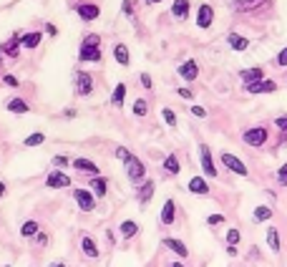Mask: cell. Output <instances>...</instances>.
<instances>
[{"mask_svg": "<svg viewBox=\"0 0 287 267\" xmlns=\"http://www.w3.org/2000/svg\"><path fill=\"white\" fill-rule=\"evenodd\" d=\"M78 61L83 63H101V38L96 33H88L81 43L78 51Z\"/></svg>", "mask_w": 287, "mask_h": 267, "instance_id": "1", "label": "cell"}, {"mask_svg": "<svg viewBox=\"0 0 287 267\" xmlns=\"http://www.w3.org/2000/svg\"><path fill=\"white\" fill-rule=\"evenodd\" d=\"M267 139H270L267 126H252V129H247V131H242V141H245L247 146H252V149L264 146V144H267Z\"/></svg>", "mask_w": 287, "mask_h": 267, "instance_id": "2", "label": "cell"}, {"mask_svg": "<svg viewBox=\"0 0 287 267\" xmlns=\"http://www.w3.org/2000/svg\"><path fill=\"white\" fill-rule=\"evenodd\" d=\"M219 162H222L232 174H237V176H250V169H247V164L242 162L239 157H234V154H229V151H222L219 154Z\"/></svg>", "mask_w": 287, "mask_h": 267, "instance_id": "3", "label": "cell"}, {"mask_svg": "<svg viewBox=\"0 0 287 267\" xmlns=\"http://www.w3.org/2000/svg\"><path fill=\"white\" fill-rule=\"evenodd\" d=\"M126 167V176H128V182L131 184H141L144 182V176H146V167H144V162L141 159H136V157H131L128 159V164H124Z\"/></svg>", "mask_w": 287, "mask_h": 267, "instance_id": "4", "label": "cell"}, {"mask_svg": "<svg viewBox=\"0 0 287 267\" xmlns=\"http://www.w3.org/2000/svg\"><path fill=\"white\" fill-rule=\"evenodd\" d=\"M73 199H76V204L81 212H94L96 209V197L94 192H88V189H73Z\"/></svg>", "mask_w": 287, "mask_h": 267, "instance_id": "5", "label": "cell"}, {"mask_svg": "<svg viewBox=\"0 0 287 267\" xmlns=\"http://www.w3.org/2000/svg\"><path fill=\"white\" fill-rule=\"evenodd\" d=\"M73 86H76V94H78V96H88V94L94 91V78L88 76L86 71H76Z\"/></svg>", "mask_w": 287, "mask_h": 267, "instance_id": "6", "label": "cell"}, {"mask_svg": "<svg viewBox=\"0 0 287 267\" xmlns=\"http://www.w3.org/2000/svg\"><path fill=\"white\" fill-rule=\"evenodd\" d=\"M199 159H202V169H204V174L214 179L219 171H217V164H214V159H212V149H209L207 144L199 146Z\"/></svg>", "mask_w": 287, "mask_h": 267, "instance_id": "7", "label": "cell"}, {"mask_svg": "<svg viewBox=\"0 0 287 267\" xmlns=\"http://www.w3.org/2000/svg\"><path fill=\"white\" fill-rule=\"evenodd\" d=\"M242 88H245L247 94H272V91H277V83L272 78H262L257 83H245Z\"/></svg>", "mask_w": 287, "mask_h": 267, "instance_id": "8", "label": "cell"}, {"mask_svg": "<svg viewBox=\"0 0 287 267\" xmlns=\"http://www.w3.org/2000/svg\"><path fill=\"white\" fill-rule=\"evenodd\" d=\"M161 244H164L166 250H171L174 255H179L182 260H187V257H189V247H187V244H184L182 239H176V237H164V239H161Z\"/></svg>", "mask_w": 287, "mask_h": 267, "instance_id": "9", "label": "cell"}, {"mask_svg": "<svg viewBox=\"0 0 287 267\" xmlns=\"http://www.w3.org/2000/svg\"><path fill=\"white\" fill-rule=\"evenodd\" d=\"M46 187H51V189H65V187H71V176L63 174L61 169H56L53 174H48Z\"/></svg>", "mask_w": 287, "mask_h": 267, "instance_id": "10", "label": "cell"}, {"mask_svg": "<svg viewBox=\"0 0 287 267\" xmlns=\"http://www.w3.org/2000/svg\"><path fill=\"white\" fill-rule=\"evenodd\" d=\"M76 13H78V18L86 20V23H91V20H96L101 15V8L94 5V3H78L76 5Z\"/></svg>", "mask_w": 287, "mask_h": 267, "instance_id": "11", "label": "cell"}, {"mask_svg": "<svg viewBox=\"0 0 287 267\" xmlns=\"http://www.w3.org/2000/svg\"><path fill=\"white\" fill-rule=\"evenodd\" d=\"M179 76L187 81V83H191V81H196V76H199V66H196V61H184V63H179Z\"/></svg>", "mask_w": 287, "mask_h": 267, "instance_id": "12", "label": "cell"}, {"mask_svg": "<svg viewBox=\"0 0 287 267\" xmlns=\"http://www.w3.org/2000/svg\"><path fill=\"white\" fill-rule=\"evenodd\" d=\"M81 250L88 260H98L101 257V250H98V244L94 242V237H88V234H81Z\"/></svg>", "mask_w": 287, "mask_h": 267, "instance_id": "13", "label": "cell"}, {"mask_svg": "<svg viewBox=\"0 0 287 267\" xmlns=\"http://www.w3.org/2000/svg\"><path fill=\"white\" fill-rule=\"evenodd\" d=\"M174 219H176V202L174 199H166L161 207V214H159V222L164 227H169V225H174Z\"/></svg>", "mask_w": 287, "mask_h": 267, "instance_id": "14", "label": "cell"}, {"mask_svg": "<svg viewBox=\"0 0 287 267\" xmlns=\"http://www.w3.org/2000/svg\"><path fill=\"white\" fill-rule=\"evenodd\" d=\"M214 23V8L212 5H199V13H196V26L199 28H209Z\"/></svg>", "mask_w": 287, "mask_h": 267, "instance_id": "15", "label": "cell"}, {"mask_svg": "<svg viewBox=\"0 0 287 267\" xmlns=\"http://www.w3.org/2000/svg\"><path fill=\"white\" fill-rule=\"evenodd\" d=\"M154 189H157V184H154L151 179H144V182L139 184L136 197H139V204H141V207H144V204H149V199L154 197Z\"/></svg>", "mask_w": 287, "mask_h": 267, "instance_id": "16", "label": "cell"}, {"mask_svg": "<svg viewBox=\"0 0 287 267\" xmlns=\"http://www.w3.org/2000/svg\"><path fill=\"white\" fill-rule=\"evenodd\" d=\"M227 43H229V48H232V51H239V53L250 48V38L239 35V33H229V35H227Z\"/></svg>", "mask_w": 287, "mask_h": 267, "instance_id": "17", "label": "cell"}, {"mask_svg": "<svg viewBox=\"0 0 287 267\" xmlns=\"http://www.w3.org/2000/svg\"><path fill=\"white\" fill-rule=\"evenodd\" d=\"M189 192L191 194H199V197L209 194V184H207L204 176H191V179H189Z\"/></svg>", "mask_w": 287, "mask_h": 267, "instance_id": "18", "label": "cell"}, {"mask_svg": "<svg viewBox=\"0 0 287 267\" xmlns=\"http://www.w3.org/2000/svg\"><path fill=\"white\" fill-rule=\"evenodd\" d=\"M78 171H86V174H94V176H98V164H94L91 159H83V157H78V159H73L71 162Z\"/></svg>", "mask_w": 287, "mask_h": 267, "instance_id": "19", "label": "cell"}, {"mask_svg": "<svg viewBox=\"0 0 287 267\" xmlns=\"http://www.w3.org/2000/svg\"><path fill=\"white\" fill-rule=\"evenodd\" d=\"M272 207H267V204H257L255 207V212H252V219L257 222V225H262V222H270L272 219Z\"/></svg>", "mask_w": 287, "mask_h": 267, "instance_id": "20", "label": "cell"}, {"mask_svg": "<svg viewBox=\"0 0 287 267\" xmlns=\"http://www.w3.org/2000/svg\"><path fill=\"white\" fill-rule=\"evenodd\" d=\"M0 53H8L10 58H18L20 56V38L13 35L8 43H3V46H0Z\"/></svg>", "mask_w": 287, "mask_h": 267, "instance_id": "21", "label": "cell"}, {"mask_svg": "<svg viewBox=\"0 0 287 267\" xmlns=\"http://www.w3.org/2000/svg\"><path fill=\"white\" fill-rule=\"evenodd\" d=\"M171 15H174L176 20L189 18V0H174V5H171Z\"/></svg>", "mask_w": 287, "mask_h": 267, "instance_id": "22", "label": "cell"}, {"mask_svg": "<svg viewBox=\"0 0 287 267\" xmlns=\"http://www.w3.org/2000/svg\"><path fill=\"white\" fill-rule=\"evenodd\" d=\"M114 58H116L119 66H124V68H126V66H131V56H128V48L124 46V43H116V46H114Z\"/></svg>", "mask_w": 287, "mask_h": 267, "instance_id": "23", "label": "cell"}, {"mask_svg": "<svg viewBox=\"0 0 287 267\" xmlns=\"http://www.w3.org/2000/svg\"><path fill=\"white\" fill-rule=\"evenodd\" d=\"M119 230H121V237L124 239H131V237L139 234V225H136L134 219H124L121 225H119Z\"/></svg>", "mask_w": 287, "mask_h": 267, "instance_id": "24", "label": "cell"}, {"mask_svg": "<svg viewBox=\"0 0 287 267\" xmlns=\"http://www.w3.org/2000/svg\"><path fill=\"white\" fill-rule=\"evenodd\" d=\"M40 40H43L40 31H33V33L20 35V46H23V48H38V46H40Z\"/></svg>", "mask_w": 287, "mask_h": 267, "instance_id": "25", "label": "cell"}, {"mask_svg": "<svg viewBox=\"0 0 287 267\" xmlns=\"http://www.w3.org/2000/svg\"><path fill=\"white\" fill-rule=\"evenodd\" d=\"M267 244H270V250L275 252V255H280V250H282V242H280V232H277V227H267Z\"/></svg>", "mask_w": 287, "mask_h": 267, "instance_id": "26", "label": "cell"}, {"mask_svg": "<svg viewBox=\"0 0 287 267\" xmlns=\"http://www.w3.org/2000/svg\"><path fill=\"white\" fill-rule=\"evenodd\" d=\"M239 78L245 83H257L264 78V71L262 68H245V71H239Z\"/></svg>", "mask_w": 287, "mask_h": 267, "instance_id": "27", "label": "cell"}, {"mask_svg": "<svg viewBox=\"0 0 287 267\" xmlns=\"http://www.w3.org/2000/svg\"><path fill=\"white\" fill-rule=\"evenodd\" d=\"M164 171L171 174V176H176L182 171V164H179V157H176V154H169V157L164 159Z\"/></svg>", "mask_w": 287, "mask_h": 267, "instance_id": "28", "label": "cell"}, {"mask_svg": "<svg viewBox=\"0 0 287 267\" xmlns=\"http://www.w3.org/2000/svg\"><path fill=\"white\" fill-rule=\"evenodd\" d=\"M267 5V0H234V10H257Z\"/></svg>", "mask_w": 287, "mask_h": 267, "instance_id": "29", "label": "cell"}, {"mask_svg": "<svg viewBox=\"0 0 287 267\" xmlns=\"http://www.w3.org/2000/svg\"><path fill=\"white\" fill-rule=\"evenodd\" d=\"M5 108L13 111V114H28V111H31V106H28L23 99H10V101L5 103Z\"/></svg>", "mask_w": 287, "mask_h": 267, "instance_id": "30", "label": "cell"}, {"mask_svg": "<svg viewBox=\"0 0 287 267\" xmlns=\"http://www.w3.org/2000/svg\"><path fill=\"white\" fill-rule=\"evenodd\" d=\"M124 99H126V83H116L114 94H111V103H114L116 108H121V106H124Z\"/></svg>", "mask_w": 287, "mask_h": 267, "instance_id": "31", "label": "cell"}, {"mask_svg": "<svg viewBox=\"0 0 287 267\" xmlns=\"http://www.w3.org/2000/svg\"><path fill=\"white\" fill-rule=\"evenodd\" d=\"M106 189H108V182L103 179V176H96V179L91 182V192H94V197H106Z\"/></svg>", "mask_w": 287, "mask_h": 267, "instance_id": "32", "label": "cell"}, {"mask_svg": "<svg viewBox=\"0 0 287 267\" xmlns=\"http://www.w3.org/2000/svg\"><path fill=\"white\" fill-rule=\"evenodd\" d=\"M38 232H40V227H38V222H35V219L23 222V227H20V237H35Z\"/></svg>", "mask_w": 287, "mask_h": 267, "instance_id": "33", "label": "cell"}, {"mask_svg": "<svg viewBox=\"0 0 287 267\" xmlns=\"http://www.w3.org/2000/svg\"><path fill=\"white\" fill-rule=\"evenodd\" d=\"M275 126H277V131H280V144L287 146V116H285V114L277 116V119H275Z\"/></svg>", "mask_w": 287, "mask_h": 267, "instance_id": "34", "label": "cell"}, {"mask_svg": "<svg viewBox=\"0 0 287 267\" xmlns=\"http://www.w3.org/2000/svg\"><path fill=\"white\" fill-rule=\"evenodd\" d=\"M131 111H134V116L144 119V116L149 114V103H146V99H136V101H134V106H131Z\"/></svg>", "mask_w": 287, "mask_h": 267, "instance_id": "35", "label": "cell"}, {"mask_svg": "<svg viewBox=\"0 0 287 267\" xmlns=\"http://www.w3.org/2000/svg\"><path fill=\"white\" fill-rule=\"evenodd\" d=\"M43 141H46V136H43V134L38 131V134H31V136H28V139H26L23 144H26L28 149H33V146H40Z\"/></svg>", "mask_w": 287, "mask_h": 267, "instance_id": "36", "label": "cell"}, {"mask_svg": "<svg viewBox=\"0 0 287 267\" xmlns=\"http://www.w3.org/2000/svg\"><path fill=\"white\" fill-rule=\"evenodd\" d=\"M207 225H209V227L227 225V217H224V214H209V217H207Z\"/></svg>", "mask_w": 287, "mask_h": 267, "instance_id": "37", "label": "cell"}, {"mask_svg": "<svg viewBox=\"0 0 287 267\" xmlns=\"http://www.w3.org/2000/svg\"><path fill=\"white\" fill-rule=\"evenodd\" d=\"M239 239H242V234H239V230H229L227 232V244H232V247H237V244H239Z\"/></svg>", "mask_w": 287, "mask_h": 267, "instance_id": "38", "label": "cell"}, {"mask_svg": "<svg viewBox=\"0 0 287 267\" xmlns=\"http://www.w3.org/2000/svg\"><path fill=\"white\" fill-rule=\"evenodd\" d=\"M161 116H164V121H166V126H171V129L176 126V114H174V111H171V108H164V111H161Z\"/></svg>", "mask_w": 287, "mask_h": 267, "instance_id": "39", "label": "cell"}, {"mask_svg": "<svg viewBox=\"0 0 287 267\" xmlns=\"http://www.w3.org/2000/svg\"><path fill=\"white\" fill-rule=\"evenodd\" d=\"M131 157H134V154H131L128 149H124V146H119V149H116V159H119V162L128 164V159H131Z\"/></svg>", "mask_w": 287, "mask_h": 267, "instance_id": "40", "label": "cell"}, {"mask_svg": "<svg viewBox=\"0 0 287 267\" xmlns=\"http://www.w3.org/2000/svg\"><path fill=\"white\" fill-rule=\"evenodd\" d=\"M277 184H280V187H287V164H282V167L277 169Z\"/></svg>", "mask_w": 287, "mask_h": 267, "instance_id": "41", "label": "cell"}, {"mask_svg": "<svg viewBox=\"0 0 287 267\" xmlns=\"http://www.w3.org/2000/svg\"><path fill=\"white\" fill-rule=\"evenodd\" d=\"M275 66H277V68H285V66H287V48H282V51L277 53V58H275Z\"/></svg>", "mask_w": 287, "mask_h": 267, "instance_id": "42", "label": "cell"}, {"mask_svg": "<svg viewBox=\"0 0 287 267\" xmlns=\"http://www.w3.org/2000/svg\"><path fill=\"white\" fill-rule=\"evenodd\" d=\"M53 167H56V169H65V167H68V157H63V154L53 157Z\"/></svg>", "mask_w": 287, "mask_h": 267, "instance_id": "43", "label": "cell"}, {"mask_svg": "<svg viewBox=\"0 0 287 267\" xmlns=\"http://www.w3.org/2000/svg\"><path fill=\"white\" fill-rule=\"evenodd\" d=\"M189 111H191V114H194L196 119H204V116H207V108H202V106H191Z\"/></svg>", "mask_w": 287, "mask_h": 267, "instance_id": "44", "label": "cell"}, {"mask_svg": "<svg viewBox=\"0 0 287 267\" xmlns=\"http://www.w3.org/2000/svg\"><path fill=\"white\" fill-rule=\"evenodd\" d=\"M35 242L40 244V247H48V234H46V232H38V234H35Z\"/></svg>", "mask_w": 287, "mask_h": 267, "instance_id": "45", "label": "cell"}, {"mask_svg": "<svg viewBox=\"0 0 287 267\" xmlns=\"http://www.w3.org/2000/svg\"><path fill=\"white\" fill-rule=\"evenodd\" d=\"M176 94H179L182 99H187V101H191V99H194V94L189 91V88H176Z\"/></svg>", "mask_w": 287, "mask_h": 267, "instance_id": "46", "label": "cell"}, {"mask_svg": "<svg viewBox=\"0 0 287 267\" xmlns=\"http://www.w3.org/2000/svg\"><path fill=\"white\" fill-rule=\"evenodd\" d=\"M3 83L10 86V88H18V78L15 76H3Z\"/></svg>", "mask_w": 287, "mask_h": 267, "instance_id": "47", "label": "cell"}, {"mask_svg": "<svg viewBox=\"0 0 287 267\" xmlns=\"http://www.w3.org/2000/svg\"><path fill=\"white\" fill-rule=\"evenodd\" d=\"M141 86H144V88H151V86H154V83H151V76H149V73H141Z\"/></svg>", "mask_w": 287, "mask_h": 267, "instance_id": "48", "label": "cell"}, {"mask_svg": "<svg viewBox=\"0 0 287 267\" xmlns=\"http://www.w3.org/2000/svg\"><path fill=\"white\" fill-rule=\"evenodd\" d=\"M124 13H126V15L134 13V10H131V3H128V0H124Z\"/></svg>", "mask_w": 287, "mask_h": 267, "instance_id": "49", "label": "cell"}, {"mask_svg": "<svg viewBox=\"0 0 287 267\" xmlns=\"http://www.w3.org/2000/svg\"><path fill=\"white\" fill-rule=\"evenodd\" d=\"M227 255H229V257H234V255H237V247H232V244H227Z\"/></svg>", "mask_w": 287, "mask_h": 267, "instance_id": "50", "label": "cell"}, {"mask_svg": "<svg viewBox=\"0 0 287 267\" xmlns=\"http://www.w3.org/2000/svg\"><path fill=\"white\" fill-rule=\"evenodd\" d=\"M3 197H5V184L0 182V199H3Z\"/></svg>", "mask_w": 287, "mask_h": 267, "instance_id": "51", "label": "cell"}, {"mask_svg": "<svg viewBox=\"0 0 287 267\" xmlns=\"http://www.w3.org/2000/svg\"><path fill=\"white\" fill-rule=\"evenodd\" d=\"M51 267H65L63 262H51Z\"/></svg>", "mask_w": 287, "mask_h": 267, "instance_id": "52", "label": "cell"}, {"mask_svg": "<svg viewBox=\"0 0 287 267\" xmlns=\"http://www.w3.org/2000/svg\"><path fill=\"white\" fill-rule=\"evenodd\" d=\"M169 267H184V265H182V262H171Z\"/></svg>", "mask_w": 287, "mask_h": 267, "instance_id": "53", "label": "cell"}, {"mask_svg": "<svg viewBox=\"0 0 287 267\" xmlns=\"http://www.w3.org/2000/svg\"><path fill=\"white\" fill-rule=\"evenodd\" d=\"M149 3H161V0H149Z\"/></svg>", "mask_w": 287, "mask_h": 267, "instance_id": "54", "label": "cell"}, {"mask_svg": "<svg viewBox=\"0 0 287 267\" xmlns=\"http://www.w3.org/2000/svg\"><path fill=\"white\" fill-rule=\"evenodd\" d=\"M5 267H10V265H5Z\"/></svg>", "mask_w": 287, "mask_h": 267, "instance_id": "55", "label": "cell"}]
</instances>
